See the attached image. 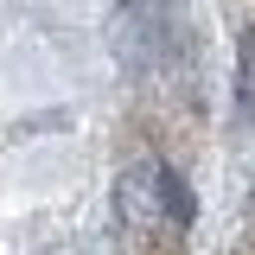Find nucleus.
Segmentation results:
<instances>
[{
	"label": "nucleus",
	"instance_id": "f257e3e1",
	"mask_svg": "<svg viewBox=\"0 0 255 255\" xmlns=\"http://www.w3.org/2000/svg\"><path fill=\"white\" fill-rule=\"evenodd\" d=\"M236 122H255V38H243V64H236Z\"/></svg>",
	"mask_w": 255,
	"mask_h": 255
}]
</instances>
